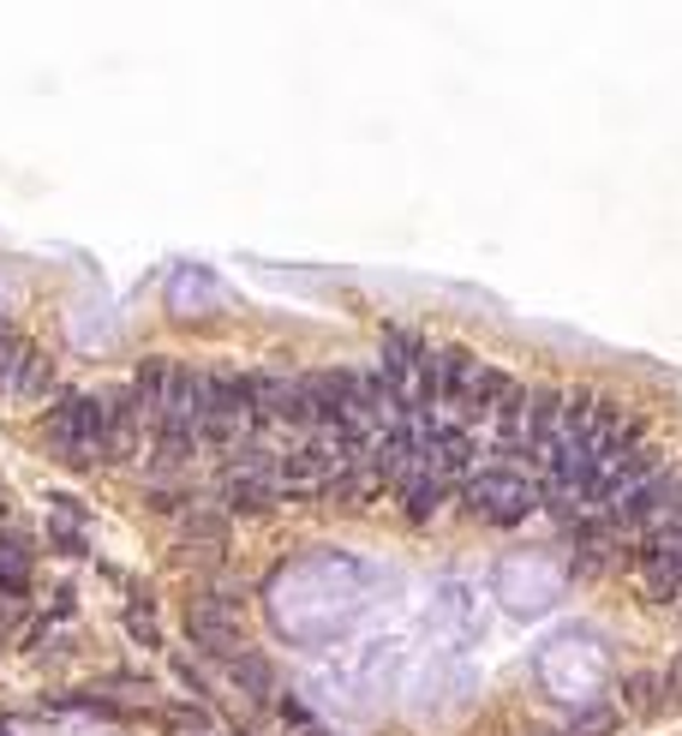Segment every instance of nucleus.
<instances>
[{"label":"nucleus","instance_id":"nucleus-8","mask_svg":"<svg viewBox=\"0 0 682 736\" xmlns=\"http://www.w3.org/2000/svg\"><path fill=\"white\" fill-rule=\"evenodd\" d=\"M180 533H186V539H198V545H221V539H228V515L192 504V509L180 515Z\"/></svg>","mask_w":682,"mask_h":736},{"label":"nucleus","instance_id":"nucleus-1","mask_svg":"<svg viewBox=\"0 0 682 736\" xmlns=\"http://www.w3.org/2000/svg\"><path fill=\"white\" fill-rule=\"evenodd\" d=\"M462 497H467V515H479V521H492V527H515L539 509V479H527L521 467L492 462V467H473L462 479Z\"/></svg>","mask_w":682,"mask_h":736},{"label":"nucleus","instance_id":"nucleus-2","mask_svg":"<svg viewBox=\"0 0 682 736\" xmlns=\"http://www.w3.org/2000/svg\"><path fill=\"white\" fill-rule=\"evenodd\" d=\"M186 635L198 641L204 653H221V659L246 653V646H240V599H234V593L192 599V605H186Z\"/></svg>","mask_w":682,"mask_h":736},{"label":"nucleus","instance_id":"nucleus-4","mask_svg":"<svg viewBox=\"0 0 682 736\" xmlns=\"http://www.w3.org/2000/svg\"><path fill=\"white\" fill-rule=\"evenodd\" d=\"M0 593L7 599L31 593V539L24 533H0Z\"/></svg>","mask_w":682,"mask_h":736},{"label":"nucleus","instance_id":"nucleus-5","mask_svg":"<svg viewBox=\"0 0 682 736\" xmlns=\"http://www.w3.org/2000/svg\"><path fill=\"white\" fill-rule=\"evenodd\" d=\"M54 390H61V365H54L42 348H31V353H24V372H19V390H12V395H19V402H49Z\"/></svg>","mask_w":682,"mask_h":736},{"label":"nucleus","instance_id":"nucleus-10","mask_svg":"<svg viewBox=\"0 0 682 736\" xmlns=\"http://www.w3.org/2000/svg\"><path fill=\"white\" fill-rule=\"evenodd\" d=\"M49 545H54V551H66V557H79L84 551V527H72V521L49 527Z\"/></svg>","mask_w":682,"mask_h":736},{"label":"nucleus","instance_id":"nucleus-7","mask_svg":"<svg viewBox=\"0 0 682 736\" xmlns=\"http://www.w3.org/2000/svg\"><path fill=\"white\" fill-rule=\"evenodd\" d=\"M24 353H31V342H24L12 323H0V395L19 390V372H24Z\"/></svg>","mask_w":682,"mask_h":736},{"label":"nucleus","instance_id":"nucleus-9","mask_svg":"<svg viewBox=\"0 0 682 736\" xmlns=\"http://www.w3.org/2000/svg\"><path fill=\"white\" fill-rule=\"evenodd\" d=\"M126 629H132V641L162 646V629H156V616H151V599H138V593H132V605H126Z\"/></svg>","mask_w":682,"mask_h":736},{"label":"nucleus","instance_id":"nucleus-12","mask_svg":"<svg viewBox=\"0 0 682 736\" xmlns=\"http://www.w3.org/2000/svg\"><path fill=\"white\" fill-rule=\"evenodd\" d=\"M306 736H323V730H318V725H311V730H306Z\"/></svg>","mask_w":682,"mask_h":736},{"label":"nucleus","instance_id":"nucleus-6","mask_svg":"<svg viewBox=\"0 0 682 736\" xmlns=\"http://www.w3.org/2000/svg\"><path fill=\"white\" fill-rule=\"evenodd\" d=\"M228 671H234V683H240L251 701H270V695H276V671H270V659H258V653H234V659H228Z\"/></svg>","mask_w":682,"mask_h":736},{"label":"nucleus","instance_id":"nucleus-11","mask_svg":"<svg viewBox=\"0 0 682 736\" xmlns=\"http://www.w3.org/2000/svg\"><path fill=\"white\" fill-rule=\"evenodd\" d=\"M611 718H617V713H611V706H599V713H587V718H575V736H599L604 725H611Z\"/></svg>","mask_w":682,"mask_h":736},{"label":"nucleus","instance_id":"nucleus-3","mask_svg":"<svg viewBox=\"0 0 682 736\" xmlns=\"http://www.w3.org/2000/svg\"><path fill=\"white\" fill-rule=\"evenodd\" d=\"M395 491H402L407 521H432V515H443L450 479H443V467H437V462H420V467H407V474L395 479Z\"/></svg>","mask_w":682,"mask_h":736}]
</instances>
